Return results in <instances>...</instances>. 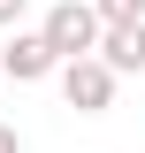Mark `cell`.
<instances>
[{
    "mask_svg": "<svg viewBox=\"0 0 145 153\" xmlns=\"http://www.w3.org/2000/svg\"><path fill=\"white\" fill-rule=\"evenodd\" d=\"M38 38L54 46V61H84L99 46V8L92 0H54L46 16H38Z\"/></svg>",
    "mask_w": 145,
    "mask_h": 153,
    "instance_id": "6da1fadb",
    "label": "cell"
},
{
    "mask_svg": "<svg viewBox=\"0 0 145 153\" xmlns=\"http://www.w3.org/2000/svg\"><path fill=\"white\" fill-rule=\"evenodd\" d=\"M61 100H69L76 115H107V107H115V69H107L99 54L61 61Z\"/></svg>",
    "mask_w": 145,
    "mask_h": 153,
    "instance_id": "7a4b0ae2",
    "label": "cell"
},
{
    "mask_svg": "<svg viewBox=\"0 0 145 153\" xmlns=\"http://www.w3.org/2000/svg\"><path fill=\"white\" fill-rule=\"evenodd\" d=\"M61 61H54V46L38 31H16L8 46H0V76H16V84H38V76H54Z\"/></svg>",
    "mask_w": 145,
    "mask_h": 153,
    "instance_id": "3957f363",
    "label": "cell"
},
{
    "mask_svg": "<svg viewBox=\"0 0 145 153\" xmlns=\"http://www.w3.org/2000/svg\"><path fill=\"white\" fill-rule=\"evenodd\" d=\"M92 54L107 61L115 76H138L145 69V23H99V46Z\"/></svg>",
    "mask_w": 145,
    "mask_h": 153,
    "instance_id": "277c9868",
    "label": "cell"
},
{
    "mask_svg": "<svg viewBox=\"0 0 145 153\" xmlns=\"http://www.w3.org/2000/svg\"><path fill=\"white\" fill-rule=\"evenodd\" d=\"M99 23H145V0H92Z\"/></svg>",
    "mask_w": 145,
    "mask_h": 153,
    "instance_id": "5b68a950",
    "label": "cell"
},
{
    "mask_svg": "<svg viewBox=\"0 0 145 153\" xmlns=\"http://www.w3.org/2000/svg\"><path fill=\"white\" fill-rule=\"evenodd\" d=\"M23 8L31 0H0V31H23Z\"/></svg>",
    "mask_w": 145,
    "mask_h": 153,
    "instance_id": "8992f818",
    "label": "cell"
},
{
    "mask_svg": "<svg viewBox=\"0 0 145 153\" xmlns=\"http://www.w3.org/2000/svg\"><path fill=\"white\" fill-rule=\"evenodd\" d=\"M0 153H23V130H16V123H0Z\"/></svg>",
    "mask_w": 145,
    "mask_h": 153,
    "instance_id": "52a82bcc",
    "label": "cell"
}]
</instances>
